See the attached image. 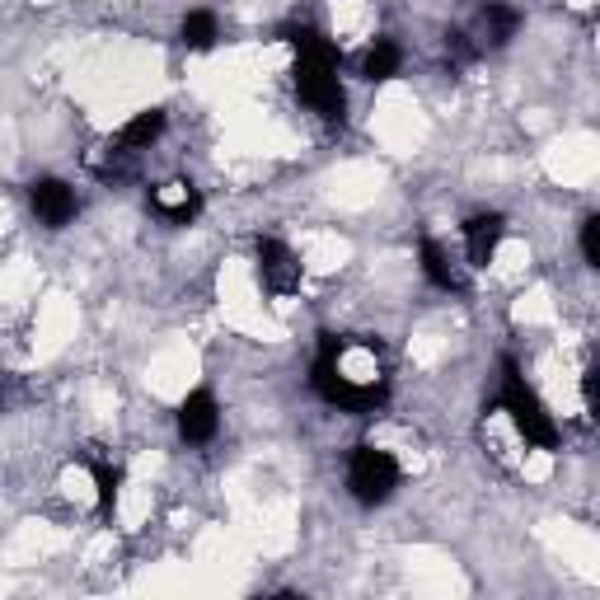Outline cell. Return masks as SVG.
I'll return each instance as SVG.
<instances>
[{
    "instance_id": "obj_1",
    "label": "cell",
    "mask_w": 600,
    "mask_h": 600,
    "mask_svg": "<svg viewBox=\"0 0 600 600\" xmlns=\"http://www.w3.org/2000/svg\"><path fill=\"white\" fill-rule=\"evenodd\" d=\"M498 409L511 417V427L525 436V446L540 451H559V422L544 409V399L525 385V375L517 362H502V390H498Z\"/></svg>"
},
{
    "instance_id": "obj_2",
    "label": "cell",
    "mask_w": 600,
    "mask_h": 600,
    "mask_svg": "<svg viewBox=\"0 0 600 600\" xmlns=\"http://www.w3.org/2000/svg\"><path fill=\"white\" fill-rule=\"evenodd\" d=\"M399 479H404V470H399V460L381 446H357L347 460V488L352 498H357L362 506H381L394 498Z\"/></svg>"
},
{
    "instance_id": "obj_3",
    "label": "cell",
    "mask_w": 600,
    "mask_h": 600,
    "mask_svg": "<svg viewBox=\"0 0 600 600\" xmlns=\"http://www.w3.org/2000/svg\"><path fill=\"white\" fill-rule=\"evenodd\" d=\"M254 254H258V282L268 286L273 296H292L296 286H301V258H296L292 249H286L282 239H273V235H258Z\"/></svg>"
},
{
    "instance_id": "obj_4",
    "label": "cell",
    "mask_w": 600,
    "mask_h": 600,
    "mask_svg": "<svg viewBox=\"0 0 600 600\" xmlns=\"http://www.w3.org/2000/svg\"><path fill=\"white\" fill-rule=\"evenodd\" d=\"M29 207H33V216H38L48 230L71 226L76 212H80L76 188L61 184V179H33V184H29Z\"/></svg>"
},
{
    "instance_id": "obj_5",
    "label": "cell",
    "mask_w": 600,
    "mask_h": 600,
    "mask_svg": "<svg viewBox=\"0 0 600 600\" xmlns=\"http://www.w3.org/2000/svg\"><path fill=\"white\" fill-rule=\"evenodd\" d=\"M220 432V409H216V394L212 390H188L184 404H179V436L188 446H207Z\"/></svg>"
},
{
    "instance_id": "obj_6",
    "label": "cell",
    "mask_w": 600,
    "mask_h": 600,
    "mask_svg": "<svg viewBox=\"0 0 600 600\" xmlns=\"http://www.w3.org/2000/svg\"><path fill=\"white\" fill-rule=\"evenodd\" d=\"M150 212L165 216L169 226H188V220L203 212V193H197L188 179H169L160 188H150Z\"/></svg>"
},
{
    "instance_id": "obj_7",
    "label": "cell",
    "mask_w": 600,
    "mask_h": 600,
    "mask_svg": "<svg viewBox=\"0 0 600 600\" xmlns=\"http://www.w3.org/2000/svg\"><path fill=\"white\" fill-rule=\"evenodd\" d=\"M502 235H506V220L498 212H479L464 220V254H470L474 268H488L502 249Z\"/></svg>"
},
{
    "instance_id": "obj_8",
    "label": "cell",
    "mask_w": 600,
    "mask_h": 600,
    "mask_svg": "<svg viewBox=\"0 0 600 600\" xmlns=\"http://www.w3.org/2000/svg\"><path fill=\"white\" fill-rule=\"evenodd\" d=\"M521 29V14L502 6V0H488V6L479 10V42L474 48H502V42H511V33Z\"/></svg>"
},
{
    "instance_id": "obj_9",
    "label": "cell",
    "mask_w": 600,
    "mask_h": 600,
    "mask_svg": "<svg viewBox=\"0 0 600 600\" xmlns=\"http://www.w3.org/2000/svg\"><path fill=\"white\" fill-rule=\"evenodd\" d=\"M399 66H404V52H399V42L375 38L371 48L362 52V61H357V76L371 80V85H381V80H394V76H399Z\"/></svg>"
},
{
    "instance_id": "obj_10",
    "label": "cell",
    "mask_w": 600,
    "mask_h": 600,
    "mask_svg": "<svg viewBox=\"0 0 600 600\" xmlns=\"http://www.w3.org/2000/svg\"><path fill=\"white\" fill-rule=\"evenodd\" d=\"M417 258H422V277H427L436 292H464L460 273L451 268V254L441 249L436 239H422V244H417Z\"/></svg>"
},
{
    "instance_id": "obj_11",
    "label": "cell",
    "mask_w": 600,
    "mask_h": 600,
    "mask_svg": "<svg viewBox=\"0 0 600 600\" xmlns=\"http://www.w3.org/2000/svg\"><path fill=\"white\" fill-rule=\"evenodd\" d=\"M165 122H169L165 108H141V114L118 131V150H141V146H150V141H160Z\"/></svg>"
},
{
    "instance_id": "obj_12",
    "label": "cell",
    "mask_w": 600,
    "mask_h": 600,
    "mask_svg": "<svg viewBox=\"0 0 600 600\" xmlns=\"http://www.w3.org/2000/svg\"><path fill=\"white\" fill-rule=\"evenodd\" d=\"M216 38H220V19H216L212 10H188V14H184L179 42H184L188 52H212Z\"/></svg>"
},
{
    "instance_id": "obj_13",
    "label": "cell",
    "mask_w": 600,
    "mask_h": 600,
    "mask_svg": "<svg viewBox=\"0 0 600 600\" xmlns=\"http://www.w3.org/2000/svg\"><path fill=\"white\" fill-rule=\"evenodd\" d=\"M90 474H95V493H99V517H114L122 470H118V464H108V460H90Z\"/></svg>"
},
{
    "instance_id": "obj_14",
    "label": "cell",
    "mask_w": 600,
    "mask_h": 600,
    "mask_svg": "<svg viewBox=\"0 0 600 600\" xmlns=\"http://www.w3.org/2000/svg\"><path fill=\"white\" fill-rule=\"evenodd\" d=\"M582 258H587V268H600V216L582 220Z\"/></svg>"
}]
</instances>
